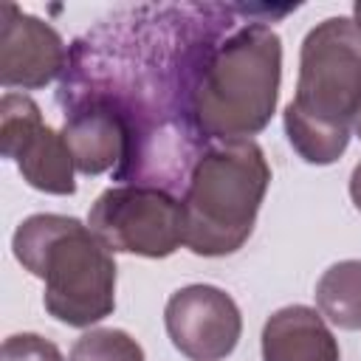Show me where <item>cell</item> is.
<instances>
[{
    "mask_svg": "<svg viewBox=\"0 0 361 361\" xmlns=\"http://www.w3.org/2000/svg\"><path fill=\"white\" fill-rule=\"evenodd\" d=\"M68 68V51L56 28L14 3L0 8V82L3 87L39 90Z\"/></svg>",
    "mask_w": 361,
    "mask_h": 361,
    "instance_id": "obj_7",
    "label": "cell"
},
{
    "mask_svg": "<svg viewBox=\"0 0 361 361\" xmlns=\"http://www.w3.org/2000/svg\"><path fill=\"white\" fill-rule=\"evenodd\" d=\"M166 336L189 361H223L234 353L243 316L237 302L214 285H186L164 307Z\"/></svg>",
    "mask_w": 361,
    "mask_h": 361,
    "instance_id": "obj_6",
    "label": "cell"
},
{
    "mask_svg": "<svg viewBox=\"0 0 361 361\" xmlns=\"http://www.w3.org/2000/svg\"><path fill=\"white\" fill-rule=\"evenodd\" d=\"M350 197H353L355 209L361 212V161L355 164V169H353V175H350Z\"/></svg>",
    "mask_w": 361,
    "mask_h": 361,
    "instance_id": "obj_15",
    "label": "cell"
},
{
    "mask_svg": "<svg viewBox=\"0 0 361 361\" xmlns=\"http://www.w3.org/2000/svg\"><path fill=\"white\" fill-rule=\"evenodd\" d=\"M3 361H65L59 347L37 333H17L3 341Z\"/></svg>",
    "mask_w": 361,
    "mask_h": 361,
    "instance_id": "obj_14",
    "label": "cell"
},
{
    "mask_svg": "<svg viewBox=\"0 0 361 361\" xmlns=\"http://www.w3.org/2000/svg\"><path fill=\"white\" fill-rule=\"evenodd\" d=\"M42 113L34 99L23 93H6L0 102V152L17 158L20 149L42 130Z\"/></svg>",
    "mask_w": 361,
    "mask_h": 361,
    "instance_id": "obj_12",
    "label": "cell"
},
{
    "mask_svg": "<svg viewBox=\"0 0 361 361\" xmlns=\"http://www.w3.org/2000/svg\"><path fill=\"white\" fill-rule=\"evenodd\" d=\"M316 307L330 324L361 330V259H341L322 274L316 282Z\"/></svg>",
    "mask_w": 361,
    "mask_h": 361,
    "instance_id": "obj_11",
    "label": "cell"
},
{
    "mask_svg": "<svg viewBox=\"0 0 361 361\" xmlns=\"http://www.w3.org/2000/svg\"><path fill=\"white\" fill-rule=\"evenodd\" d=\"M353 23H355V25L361 28V0H358V3L353 6Z\"/></svg>",
    "mask_w": 361,
    "mask_h": 361,
    "instance_id": "obj_16",
    "label": "cell"
},
{
    "mask_svg": "<svg viewBox=\"0 0 361 361\" xmlns=\"http://www.w3.org/2000/svg\"><path fill=\"white\" fill-rule=\"evenodd\" d=\"M361 110V28L330 17L307 31L299 54L296 96L282 121L302 161L324 166L344 155Z\"/></svg>",
    "mask_w": 361,
    "mask_h": 361,
    "instance_id": "obj_2",
    "label": "cell"
},
{
    "mask_svg": "<svg viewBox=\"0 0 361 361\" xmlns=\"http://www.w3.org/2000/svg\"><path fill=\"white\" fill-rule=\"evenodd\" d=\"M68 361H144V350L130 333L99 327L73 341Z\"/></svg>",
    "mask_w": 361,
    "mask_h": 361,
    "instance_id": "obj_13",
    "label": "cell"
},
{
    "mask_svg": "<svg viewBox=\"0 0 361 361\" xmlns=\"http://www.w3.org/2000/svg\"><path fill=\"white\" fill-rule=\"evenodd\" d=\"M62 138L82 175H102L121 166L127 152V130L104 104H71L65 110Z\"/></svg>",
    "mask_w": 361,
    "mask_h": 361,
    "instance_id": "obj_8",
    "label": "cell"
},
{
    "mask_svg": "<svg viewBox=\"0 0 361 361\" xmlns=\"http://www.w3.org/2000/svg\"><path fill=\"white\" fill-rule=\"evenodd\" d=\"M353 130H355V135L361 138V110H358V116H355V121H353Z\"/></svg>",
    "mask_w": 361,
    "mask_h": 361,
    "instance_id": "obj_17",
    "label": "cell"
},
{
    "mask_svg": "<svg viewBox=\"0 0 361 361\" xmlns=\"http://www.w3.org/2000/svg\"><path fill=\"white\" fill-rule=\"evenodd\" d=\"M282 79V42L265 23H243L200 48L189 121L203 141H240L268 127Z\"/></svg>",
    "mask_w": 361,
    "mask_h": 361,
    "instance_id": "obj_1",
    "label": "cell"
},
{
    "mask_svg": "<svg viewBox=\"0 0 361 361\" xmlns=\"http://www.w3.org/2000/svg\"><path fill=\"white\" fill-rule=\"evenodd\" d=\"M20 175L28 186L48 195H73V155L62 138V133L42 127L14 158Z\"/></svg>",
    "mask_w": 361,
    "mask_h": 361,
    "instance_id": "obj_10",
    "label": "cell"
},
{
    "mask_svg": "<svg viewBox=\"0 0 361 361\" xmlns=\"http://www.w3.org/2000/svg\"><path fill=\"white\" fill-rule=\"evenodd\" d=\"M268 183L271 166L257 141H212L203 147L180 197L183 245L200 257H223L243 248Z\"/></svg>",
    "mask_w": 361,
    "mask_h": 361,
    "instance_id": "obj_4",
    "label": "cell"
},
{
    "mask_svg": "<svg viewBox=\"0 0 361 361\" xmlns=\"http://www.w3.org/2000/svg\"><path fill=\"white\" fill-rule=\"evenodd\" d=\"M90 231L118 254L161 259L183 243V209L161 186H110L87 214Z\"/></svg>",
    "mask_w": 361,
    "mask_h": 361,
    "instance_id": "obj_5",
    "label": "cell"
},
{
    "mask_svg": "<svg viewBox=\"0 0 361 361\" xmlns=\"http://www.w3.org/2000/svg\"><path fill=\"white\" fill-rule=\"evenodd\" d=\"M262 361H338V341L322 313L307 305H288L262 327Z\"/></svg>",
    "mask_w": 361,
    "mask_h": 361,
    "instance_id": "obj_9",
    "label": "cell"
},
{
    "mask_svg": "<svg viewBox=\"0 0 361 361\" xmlns=\"http://www.w3.org/2000/svg\"><path fill=\"white\" fill-rule=\"evenodd\" d=\"M11 248L17 262L45 282L42 302L54 319L90 327L113 313V251L90 226L65 214H31L17 226Z\"/></svg>",
    "mask_w": 361,
    "mask_h": 361,
    "instance_id": "obj_3",
    "label": "cell"
}]
</instances>
